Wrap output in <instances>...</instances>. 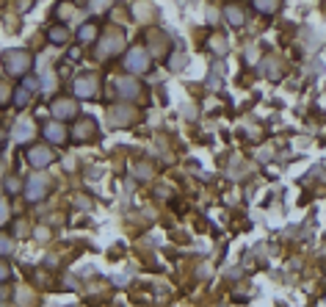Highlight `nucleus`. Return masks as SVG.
<instances>
[{"instance_id": "412c9836", "label": "nucleus", "mask_w": 326, "mask_h": 307, "mask_svg": "<svg viewBox=\"0 0 326 307\" xmlns=\"http://www.w3.org/2000/svg\"><path fill=\"white\" fill-rule=\"evenodd\" d=\"M6 100H8V89H6L3 83H0V105L6 103Z\"/></svg>"}, {"instance_id": "6e6552de", "label": "nucleus", "mask_w": 326, "mask_h": 307, "mask_svg": "<svg viewBox=\"0 0 326 307\" xmlns=\"http://www.w3.org/2000/svg\"><path fill=\"white\" fill-rule=\"evenodd\" d=\"M34 136V119H20L14 127V139L17 141H28Z\"/></svg>"}, {"instance_id": "a211bd4d", "label": "nucleus", "mask_w": 326, "mask_h": 307, "mask_svg": "<svg viewBox=\"0 0 326 307\" xmlns=\"http://www.w3.org/2000/svg\"><path fill=\"white\" fill-rule=\"evenodd\" d=\"M6 191H8V194H20V191H22V180H20V177H6Z\"/></svg>"}, {"instance_id": "f8f14e48", "label": "nucleus", "mask_w": 326, "mask_h": 307, "mask_svg": "<svg viewBox=\"0 0 326 307\" xmlns=\"http://www.w3.org/2000/svg\"><path fill=\"white\" fill-rule=\"evenodd\" d=\"M113 86H119L122 97H136L139 94V83H133V80H113Z\"/></svg>"}, {"instance_id": "4468645a", "label": "nucleus", "mask_w": 326, "mask_h": 307, "mask_svg": "<svg viewBox=\"0 0 326 307\" xmlns=\"http://www.w3.org/2000/svg\"><path fill=\"white\" fill-rule=\"evenodd\" d=\"M31 94H34V91H31V89H25V86H17V91H14V105H17V108H25V105H28L31 103Z\"/></svg>"}, {"instance_id": "0eeeda50", "label": "nucleus", "mask_w": 326, "mask_h": 307, "mask_svg": "<svg viewBox=\"0 0 326 307\" xmlns=\"http://www.w3.org/2000/svg\"><path fill=\"white\" fill-rule=\"evenodd\" d=\"M47 191V183L42 180V177H31L28 189H25V199H31V202H36V199H42V194Z\"/></svg>"}, {"instance_id": "423d86ee", "label": "nucleus", "mask_w": 326, "mask_h": 307, "mask_svg": "<svg viewBox=\"0 0 326 307\" xmlns=\"http://www.w3.org/2000/svg\"><path fill=\"white\" fill-rule=\"evenodd\" d=\"M44 139L50 141V144H64L67 141V130H64L58 122H50V125H44Z\"/></svg>"}, {"instance_id": "20e7f679", "label": "nucleus", "mask_w": 326, "mask_h": 307, "mask_svg": "<svg viewBox=\"0 0 326 307\" xmlns=\"http://www.w3.org/2000/svg\"><path fill=\"white\" fill-rule=\"evenodd\" d=\"M50 111H53V116L56 119H75L77 116V105L72 103V100H53V105H50Z\"/></svg>"}, {"instance_id": "f3484780", "label": "nucleus", "mask_w": 326, "mask_h": 307, "mask_svg": "<svg viewBox=\"0 0 326 307\" xmlns=\"http://www.w3.org/2000/svg\"><path fill=\"white\" fill-rule=\"evenodd\" d=\"M77 36H80V42H94V36H97V28H94V25H83V28L77 31Z\"/></svg>"}, {"instance_id": "f03ea898", "label": "nucleus", "mask_w": 326, "mask_h": 307, "mask_svg": "<svg viewBox=\"0 0 326 307\" xmlns=\"http://www.w3.org/2000/svg\"><path fill=\"white\" fill-rule=\"evenodd\" d=\"M125 70L130 72V75H144V72L149 70V53L141 50V47L130 50L127 58H125Z\"/></svg>"}, {"instance_id": "5701e85b", "label": "nucleus", "mask_w": 326, "mask_h": 307, "mask_svg": "<svg viewBox=\"0 0 326 307\" xmlns=\"http://www.w3.org/2000/svg\"><path fill=\"white\" fill-rule=\"evenodd\" d=\"M3 296H6V288H0V299H3Z\"/></svg>"}, {"instance_id": "b1692460", "label": "nucleus", "mask_w": 326, "mask_h": 307, "mask_svg": "<svg viewBox=\"0 0 326 307\" xmlns=\"http://www.w3.org/2000/svg\"><path fill=\"white\" fill-rule=\"evenodd\" d=\"M0 307H3V305H0Z\"/></svg>"}, {"instance_id": "1a4fd4ad", "label": "nucleus", "mask_w": 326, "mask_h": 307, "mask_svg": "<svg viewBox=\"0 0 326 307\" xmlns=\"http://www.w3.org/2000/svg\"><path fill=\"white\" fill-rule=\"evenodd\" d=\"M47 39L53 44H64L67 39H70V28H64V25H53V28H47Z\"/></svg>"}, {"instance_id": "9d476101", "label": "nucleus", "mask_w": 326, "mask_h": 307, "mask_svg": "<svg viewBox=\"0 0 326 307\" xmlns=\"http://www.w3.org/2000/svg\"><path fill=\"white\" fill-rule=\"evenodd\" d=\"M94 130H97V127H94L91 119H80L77 127H75V141H86V139H89V133H94Z\"/></svg>"}, {"instance_id": "ddd939ff", "label": "nucleus", "mask_w": 326, "mask_h": 307, "mask_svg": "<svg viewBox=\"0 0 326 307\" xmlns=\"http://www.w3.org/2000/svg\"><path fill=\"white\" fill-rule=\"evenodd\" d=\"M122 50V34H116V36H108L105 39V47H103V56H111V53H119Z\"/></svg>"}, {"instance_id": "dca6fc26", "label": "nucleus", "mask_w": 326, "mask_h": 307, "mask_svg": "<svg viewBox=\"0 0 326 307\" xmlns=\"http://www.w3.org/2000/svg\"><path fill=\"white\" fill-rule=\"evenodd\" d=\"M11 252H14V241H11L8 235H3V232H0V255H3V258H8Z\"/></svg>"}, {"instance_id": "2eb2a0df", "label": "nucleus", "mask_w": 326, "mask_h": 307, "mask_svg": "<svg viewBox=\"0 0 326 307\" xmlns=\"http://www.w3.org/2000/svg\"><path fill=\"white\" fill-rule=\"evenodd\" d=\"M224 14H227V20L232 22V25H243V20H246L238 6H227V8H224Z\"/></svg>"}, {"instance_id": "9b49d317", "label": "nucleus", "mask_w": 326, "mask_h": 307, "mask_svg": "<svg viewBox=\"0 0 326 307\" xmlns=\"http://www.w3.org/2000/svg\"><path fill=\"white\" fill-rule=\"evenodd\" d=\"M254 3L257 11H263V14H277L279 6H282V0H252Z\"/></svg>"}, {"instance_id": "39448f33", "label": "nucleus", "mask_w": 326, "mask_h": 307, "mask_svg": "<svg viewBox=\"0 0 326 307\" xmlns=\"http://www.w3.org/2000/svg\"><path fill=\"white\" fill-rule=\"evenodd\" d=\"M72 91H75V97H80V100H89V97H94L97 94V80L94 77H77L75 80V86H72Z\"/></svg>"}, {"instance_id": "4be33fe9", "label": "nucleus", "mask_w": 326, "mask_h": 307, "mask_svg": "<svg viewBox=\"0 0 326 307\" xmlns=\"http://www.w3.org/2000/svg\"><path fill=\"white\" fill-rule=\"evenodd\" d=\"M3 141H6V130H0V144H3Z\"/></svg>"}, {"instance_id": "f257e3e1", "label": "nucleus", "mask_w": 326, "mask_h": 307, "mask_svg": "<svg viewBox=\"0 0 326 307\" xmlns=\"http://www.w3.org/2000/svg\"><path fill=\"white\" fill-rule=\"evenodd\" d=\"M3 64H6V72H11V75H28L31 67H34V58L25 50H6Z\"/></svg>"}, {"instance_id": "6ab92c4d", "label": "nucleus", "mask_w": 326, "mask_h": 307, "mask_svg": "<svg viewBox=\"0 0 326 307\" xmlns=\"http://www.w3.org/2000/svg\"><path fill=\"white\" fill-rule=\"evenodd\" d=\"M6 279H8V266L0 260V282H6Z\"/></svg>"}, {"instance_id": "aec40b11", "label": "nucleus", "mask_w": 326, "mask_h": 307, "mask_svg": "<svg viewBox=\"0 0 326 307\" xmlns=\"http://www.w3.org/2000/svg\"><path fill=\"white\" fill-rule=\"evenodd\" d=\"M6 219H8V208L0 202V224H6Z\"/></svg>"}, {"instance_id": "7ed1b4c3", "label": "nucleus", "mask_w": 326, "mask_h": 307, "mask_svg": "<svg viewBox=\"0 0 326 307\" xmlns=\"http://www.w3.org/2000/svg\"><path fill=\"white\" fill-rule=\"evenodd\" d=\"M53 161H56V155L47 150V144H44V147H31V150H28V163H31V166L44 169V166H50Z\"/></svg>"}]
</instances>
